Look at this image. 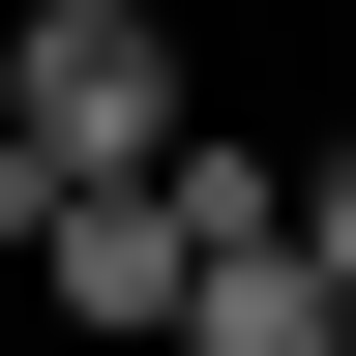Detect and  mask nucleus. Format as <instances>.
<instances>
[{"label": "nucleus", "instance_id": "nucleus-1", "mask_svg": "<svg viewBox=\"0 0 356 356\" xmlns=\"http://www.w3.org/2000/svg\"><path fill=\"white\" fill-rule=\"evenodd\" d=\"M178 149H208V89H178L149 0H30V30H0V238H30V208H119V178H178Z\"/></svg>", "mask_w": 356, "mask_h": 356}, {"label": "nucleus", "instance_id": "nucleus-2", "mask_svg": "<svg viewBox=\"0 0 356 356\" xmlns=\"http://www.w3.org/2000/svg\"><path fill=\"white\" fill-rule=\"evenodd\" d=\"M0 267H30V327H60V356H178V208H149V178H119V208H30Z\"/></svg>", "mask_w": 356, "mask_h": 356}, {"label": "nucleus", "instance_id": "nucleus-3", "mask_svg": "<svg viewBox=\"0 0 356 356\" xmlns=\"http://www.w3.org/2000/svg\"><path fill=\"white\" fill-rule=\"evenodd\" d=\"M178 356H356V297L297 238H208V267H178Z\"/></svg>", "mask_w": 356, "mask_h": 356}, {"label": "nucleus", "instance_id": "nucleus-4", "mask_svg": "<svg viewBox=\"0 0 356 356\" xmlns=\"http://www.w3.org/2000/svg\"><path fill=\"white\" fill-rule=\"evenodd\" d=\"M267 238H297V267L356 297V149H267Z\"/></svg>", "mask_w": 356, "mask_h": 356}]
</instances>
